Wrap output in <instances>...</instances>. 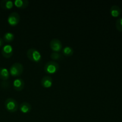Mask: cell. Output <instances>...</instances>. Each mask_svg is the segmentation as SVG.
<instances>
[{
  "label": "cell",
  "instance_id": "1",
  "mask_svg": "<svg viewBox=\"0 0 122 122\" xmlns=\"http://www.w3.org/2000/svg\"><path fill=\"white\" fill-rule=\"evenodd\" d=\"M27 58L34 63H39L42 60L41 52L34 48H30L27 51Z\"/></svg>",
  "mask_w": 122,
  "mask_h": 122
},
{
  "label": "cell",
  "instance_id": "2",
  "mask_svg": "<svg viewBox=\"0 0 122 122\" xmlns=\"http://www.w3.org/2000/svg\"><path fill=\"white\" fill-rule=\"evenodd\" d=\"M5 108L8 112L13 113V112H16L18 110L19 104H18L17 101L12 98H8L6 99L4 103Z\"/></svg>",
  "mask_w": 122,
  "mask_h": 122
},
{
  "label": "cell",
  "instance_id": "3",
  "mask_svg": "<svg viewBox=\"0 0 122 122\" xmlns=\"http://www.w3.org/2000/svg\"><path fill=\"white\" fill-rule=\"evenodd\" d=\"M9 72L14 77L20 76L23 72V66L20 63H14L10 67Z\"/></svg>",
  "mask_w": 122,
  "mask_h": 122
},
{
  "label": "cell",
  "instance_id": "4",
  "mask_svg": "<svg viewBox=\"0 0 122 122\" xmlns=\"http://www.w3.org/2000/svg\"><path fill=\"white\" fill-rule=\"evenodd\" d=\"M60 68V66L54 61L47 62L44 66V70L48 74H54L57 72Z\"/></svg>",
  "mask_w": 122,
  "mask_h": 122
},
{
  "label": "cell",
  "instance_id": "5",
  "mask_svg": "<svg viewBox=\"0 0 122 122\" xmlns=\"http://www.w3.org/2000/svg\"><path fill=\"white\" fill-rule=\"evenodd\" d=\"M20 20V16L17 12H12L9 14L7 19L8 24L12 26H15L19 24Z\"/></svg>",
  "mask_w": 122,
  "mask_h": 122
},
{
  "label": "cell",
  "instance_id": "6",
  "mask_svg": "<svg viewBox=\"0 0 122 122\" xmlns=\"http://www.w3.org/2000/svg\"><path fill=\"white\" fill-rule=\"evenodd\" d=\"M50 48L51 50L53 51V52H59L62 50L63 45L61 41L57 38H54L50 41Z\"/></svg>",
  "mask_w": 122,
  "mask_h": 122
},
{
  "label": "cell",
  "instance_id": "7",
  "mask_svg": "<svg viewBox=\"0 0 122 122\" xmlns=\"http://www.w3.org/2000/svg\"><path fill=\"white\" fill-rule=\"evenodd\" d=\"M1 54L5 58H10L13 54V46L10 44H6L2 47Z\"/></svg>",
  "mask_w": 122,
  "mask_h": 122
},
{
  "label": "cell",
  "instance_id": "8",
  "mask_svg": "<svg viewBox=\"0 0 122 122\" xmlns=\"http://www.w3.org/2000/svg\"><path fill=\"white\" fill-rule=\"evenodd\" d=\"M13 87L14 89L18 91H21L25 87V82L21 78H17L13 81Z\"/></svg>",
  "mask_w": 122,
  "mask_h": 122
},
{
  "label": "cell",
  "instance_id": "9",
  "mask_svg": "<svg viewBox=\"0 0 122 122\" xmlns=\"http://www.w3.org/2000/svg\"><path fill=\"white\" fill-rule=\"evenodd\" d=\"M41 83L44 88H50L52 85V78L50 76H45L42 78Z\"/></svg>",
  "mask_w": 122,
  "mask_h": 122
},
{
  "label": "cell",
  "instance_id": "10",
  "mask_svg": "<svg viewBox=\"0 0 122 122\" xmlns=\"http://www.w3.org/2000/svg\"><path fill=\"white\" fill-rule=\"evenodd\" d=\"M110 12L112 16L114 17H117L121 15L122 9L119 6L117 5H113L111 7Z\"/></svg>",
  "mask_w": 122,
  "mask_h": 122
},
{
  "label": "cell",
  "instance_id": "11",
  "mask_svg": "<svg viewBox=\"0 0 122 122\" xmlns=\"http://www.w3.org/2000/svg\"><path fill=\"white\" fill-rule=\"evenodd\" d=\"M20 112L23 113H29L32 110V106L27 102H23L19 106Z\"/></svg>",
  "mask_w": 122,
  "mask_h": 122
},
{
  "label": "cell",
  "instance_id": "12",
  "mask_svg": "<svg viewBox=\"0 0 122 122\" xmlns=\"http://www.w3.org/2000/svg\"><path fill=\"white\" fill-rule=\"evenodd\" d=\"M0 5L3 9L9 10L13 8L14 5V2L11 0H2L0 2Z\"/></svg>",
  "mask_w": 122,
  "mask_h": 122
},
{
  "label": "cell",
  "instance_id": "13",
  "mask_svg": "<svg viewBox=\"0 0 122 122\" xmlns=\"http://www.w3.org/2000/svg\"><path fill=\"white\" fill-rule=\"evenodd\" d=\"M29 3L28 0H15L14 1V5L21 9L26 8L29 5Z\"/></svg>",
  "mask_w": 122,
  "mask_h": 122
},
{
  "label": "cell",
  "instance_id": "14",
  "mask_svg": "<svg viewBox=\"0 0 122 122\" xmlns=\"http://www.w3.org/2000/svg\"><path fill=\"white\" fill-rule=\"evenodd\" d=\"M10 77V72L6 68L0 67V79L7 81Z\"/></svg>",
  "mask_w": 122,
  "mask_h": 122
},
{
  "label": "cell",
  "instance_id": "15",
  "mask_svg": "<svg viewBox=\"0 0 122 122\" xmlns=\"http://www.w3.org/2000/svg\"><path fill=\"white\" fill-rule=\"evenodd\" d=\"M62 54L63 56H66V57H70V56H72L73 54V49L71 47V46H67L63 48L61 50Z\"/></svg>",
  "mask_w": 122,
  "mask_h": 122
},
{
  "label": "cell",
  "instance_id": "16",
  "mask_svg": "<svg viewBox=\"0 0 122 122\" xmlns=\"http://www.w3.org/2000/svg\"><path fill=\"white\" fill-rule=\"evenodd\" d=\"M14 39V35L12 32H6L3 36L2 39L6 42H11Z\"/></svg>",
  "mask_w": 122,
  "mask_h": 122
},
{
  "label": "cell",
  "instance_id": "17",
  "mask_svg": "<svg viewBox=\"0 0 122 122\" xmlns=\"http://www.w3.org/2000/svg\"><path fill=\"white\" fill-rule=\"evenodd\" d=\"M50 56H51V58L54 60H59L63 58V54L57 52H52Z\"/></svg>",
  "mask_w": 122,
  "mask_h": 122
},
{
  "label": "cell",
  "instance_id": "18",
  "mask_svg": "<svg viewBox=\"0 0 122 122\" xmlns=\"http://www.w3.org/2000/svg\"><path fill=\"white\" fill-rule=\"evenodd\" d=\"M116 29L119 32H122V17L119 18L116 20Z\"/></svg>",
  "mask_w": 122,
  "mask_h": 122
},
{
  "label": "cell",
  "instance_id": "19",
  "mask_svg": "<svg viewBox=\"0 0 122 122\" xmlns=\"http://www.w3.org/2000/svg\"><path fill=\"white\" fill-rule=\"evenodd\" d=\"M1 86L3 88H7L9 86V83L5 81H3L1 83Z\"/></svg>",
  "mask_w": 122,
  "mask_h": 122
},
{
  "label": "cell",
  "instance_id": "20",
  "mask_svg": "<svg viewBox=\"0 0 122 122\" xmlns=\"http://www.w3.org/2000/svg\"><path fill=\"white\" fill-rule=\"evenodd\" d=\"M4 45V40L2 39V38H1L0 37V47Z\"/></svg>",
  "mask_w": 122,
  "mask_h": 122
}]
</instances>
